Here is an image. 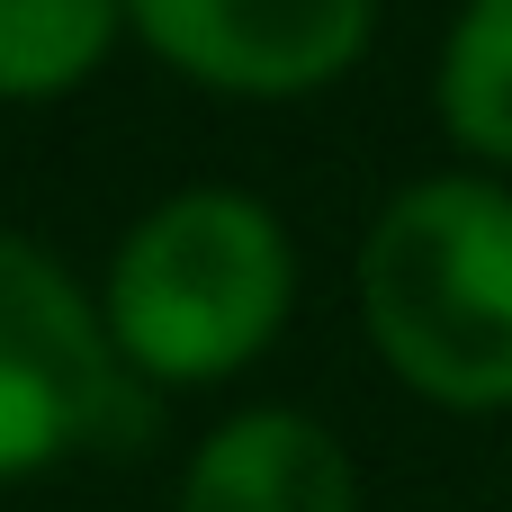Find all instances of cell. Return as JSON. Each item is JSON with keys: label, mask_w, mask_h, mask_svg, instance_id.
I'll return each mask as SVG.
<instances>
[{"label": "cell", "mask_w": 512, "mask_h": 512, "mask_svg": "<svg viewBox=\"0 0 512 512\" xmlns=\"http://www.w3.org/2000/svg\"><path fill=\"white\" fill-rule=\"evenodd\" d=\"M432 117L486 180L512 171V0H468L450 18L432 63Z\"/></svg>", "instance_id": "obj_7"}, {"label": "cell", "mask_w": 512, "mask_h": 512, "mask_svg": "<svg viewBox=\"0 0 512 512\" xmlns=\"http://www.w3.org/2000/svg\"><path fill=\"white\" fill-rule=\"evenodd\" d=\"M144 387L117 369L90 279L0 225V486L126 441Z\"/></svg>", "instance_id": "obj_3"}, {"label": "cell", "mask_w": 512, "mask_h": 512, "mask_svg": "<svg viewBox=\"0 0 512 512\" xmlns=\"http://www.w3.org/2000/svg\"><path fill=\"white\" fill-rule=\"evenodd\" d=\"M126 45V0H0V108L90 90Z\"/></svg>", "instance_id": "obj_6"}, {"label": "cell", "mask_w": 512, "mask_h": 512, "mask_svg": "<svg viewBox=\"0 0 512 512\" xmlns=\"http://www.w3.org/2000/svg\"><path fill=\"white\" fill-rule=\"evenodd\" d=\"M99 324L144 396H189L243 378L297 306V243L279 207L243 180L162 189L99 270Z\"/></svg>", "instance_id": "obj_1"}, {"label": "cell", "mask_w": 512, "mask_h": 512, "mask_svg": "<svg viewBox=\"0 0 512 512\" xmlns=\"http://www.w3.org/2000/svg\"><path fill=\"white\" fill-rule=\"evenodd\" d=\"M351 297L378 369L441 414H512V189L486 171L405 180L360 252Z\"/></svg>", "instance_id": "obj_2"}, {"label": "cell", "mask_w": 512, "mask_h": 512, "mask_svg": "<svg viewBox=\"0 0 512 512\" xmlns=\"http://www.w3.org/2000/svg\"><path fill=\"white\" fill-rule=\"evenodd\" d=\"M171 512H360V468L306 405H243L198 432Z\"/></svg>", "instance_id": "obj_5"}, {"label": "cell", "mask_w": 512, "mask_h": 512, "mask_svg": "<svg viewBox=\"0 0 512 512\" xmlns=\"http://www.w3.org/2000/svg\"><path fill=\"white\" fill-rule=\"evenodd\" d=\"M126 36L216 99H315L378 45V0H126Z\"/></svg>", "instance_id": "obj_4"}]
</instances>
